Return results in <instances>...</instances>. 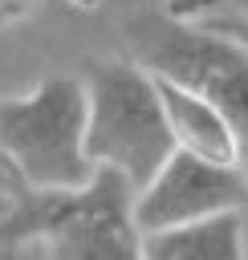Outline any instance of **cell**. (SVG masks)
Here are the masks:
<instances>
[{"label": "cell", "mask_w": 248, "mask_h": 260, "mask_svg": "<svg viewBox=\"0 0 248 260\" xmlns=\"http://www.w3.org/2000/svg\"><path fill=\"white\" fill-rule=\"evenodd\" d=\"M0 191L12 203L0 215V248L37 240L45 260H146L134 223V187L114 167H98L94 183L61 191L33 187L0 154Z\"/></svg>", "instance_id": "obj_1"}, {"label": "cell", "mask_w": 248, "mask_h": 260, "mask_svg": "<svg viewBox=\"0 0 248 260\" xmlns=\"http://www.w3.org/2000/svg\"><path fill=\"white\" fill-rule=\"evenodd\" d=\"M89 93L85 150L98 167H114L130 179V187H146L163 162L179 150L167 106L159 93V77L130 61H85L81 65Z\"/></svg>", "instance_id": "obj_2"}, {"label": "cell", "mask_w": 248, "mask_h": 260, "mask_svg": "<svg viewBox=\"0 0 248 260\" xmlns=\"http://www.w3.org/2000/svg\"><path fill=\"white\" fill-rule=\"evenodd\" d=\"M85 77L49 73L28 93L0 98V154L33 187L77 191L98 175V162L85 150Z\"/></svg>", "instance_id": "obj_3"}, {"label": "cell", "mask_w": 248, "mask_h": 260, "mask_svg": "<svg viewBox=\"0 0 248 260\" xmlns=\"http://www.w3.org/2000/svg\"><path fill=\"white\" fill-rule=\"evenodd\" d=\"M126 49L150 73L211 98L236 126L248 171V45L171 8H138L126 20Z\"/></svg>", "instance_id": "obj_4"}, {"label": "cell", "mask_w": 248, "mask_h": 260, "mask_svg": "<svg viewBox=\"0 0 248 260\" xmlns=\"http://www.w3.org/2000/svg\"><path fill=\"white\" fill-rule=\"evenodd\" d=\"M244 207H248V171L187 150H175L163 162V171L134 191V223L142 236Z\"/></svg>", "instance_id": "obj_5"}, {"label": "cell", "mask_w": 248, "mask_h": 260, "mask_svg": "<svg viewBox=\"0 0 248 260\" xmlns=\"http://www.w3.org/2000/svg\"><path fill=\"white\" fill-rule=\"evenodd\" d=\"M154 77H159V93H163V106H167V122H171L175 146L187 150V154L211 158V162L244 167L240 134L228 122V114L211 98H203L199 89H191L183 81H171L163 73H154Z\"/></svg>", "instance_id": "obj_6"}, {"label": "cell", "mask_w": 248, "mask_h": 260, "mask_svg": "<svg viewBox=\"0 0 248 260\" xmlns=\"http://www.w3.org/2000/svg\"><path fill=\"white\" fill-rule=\"evenodd\" d=\"M146 260H248L244 252V215L220 211L183 228L142 236Z\"/></svg>", "instance_id": "obj_7"}, {"label": "cell", "mask_w": 248, "mask_h": 260, "mask_svg": "<svg viewBox=\"0 0 248 260\" xmlns=\"http://www.w3.org/2000/svg\"><path fill=\"white\" fill-rule=\"evenodd\" d=\"M199 24H207V28H220V32H228V37H236L240 45H248V16H203Z\"/></svg>", "instance_id": "obj_8"}, {"label": "cell", "mask_w": 248, "mask_h": 260, "mask_svg": "<svg viewBox=\"0 0 248 260\" xmlns=\"http://www.w3.org/2000/svg\"><path fill=\"white\" fill-rule=\"evenodd\" d=\"M28 8H33V0H0V28L12 24V20H20Z\"/></svg>", "instance_id": "obj_9"}, {"label": "cell", "mask_w": 248, "mask_h": 260, "mask_svg": "<svg viewBox=\"0 0 248 260\" xmlns=\"http://www.w3.org/2000/svg\"><path fill=\"white\" fill-rule=\"evenodd\" d=\"M61 4H69V8H81V12H94V8H102V0H61Z\"/></svg>", "instance_id": "obj_10"}]
</instances>
